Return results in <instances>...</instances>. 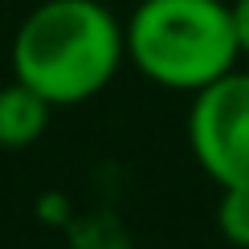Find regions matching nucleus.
Returning a JSON list of instances; mask_svg holds the SVG:
<instances>
[{"label": "nucleus", "mask_w": 249, "mask_h": 249, "mask_svg": "<svg viewBox=\"0 0 249 249\" xmlns=\"http://www.w3.org/2000/svg\"><path fill=\"white\" fill-rule=\"evenodd\" d=\"M216 229L233 249H249V184L221 188L216 200Z\"/></svg>", "instance_id": "39448f33"}, {"label": "nucleus", "mask_w": 249, "mask_h": 249, "mask_svg": "<svg viewBox=\"0 0 249 249\" xmlns=\"http://www.w3.org/2000/svg\"><path fill=\"white\" fill-rule=\"evenodd\" d=\"M229 13H233L237 49H241V57H249V0H229Z\"/></svg>", "instance_id": "423d86ee"}, {"label": "nucleus", "mask_w": 249, "mask_h": 249, "mask_svg": "<svg viewBox=\"0 0 249 249\" xmlns=\"http://www.w3.org/2000/svg\"><path fill=\"white\" fill-rule=\"evenodd\" d=\"M123 33L127 61L176 94H200L241 61L225 0H139Z\"/></svg>", "instance_id": "f03ea898"}, {"label": "nucleus", "mask_w": 249, "mask_h": 249, "mask_svg": "<svg viewBox=\"0 0 249 249\" xmlns=\"http://www.w3.org/2000/svg\"><path fill=\"white\" fill-rule=\"evenodd\" d=\"M127 61L123 20L102 0H45L13 37V78L49 107L98 98Z\"/></svg>", "instance_id": "f257e3e1"}, {"label": "nucleus", "mask_w": 249, "mask_h": 249, "mask_svg": "<svg viewBox=\"0 0 249 249\" xmlns=\"http://www.w3.org/2000/svg\"><path fill=\"white\" fill-rule=\"evenodd\" d=\"M188 147L216 188L249 184V70H229L192 94Z\"/></svg>", "instance_id": "7ed1b4c3"}, {"label": "nucleus", "mask_w": 249, "mask_h": 249, "mask_svg": "<svg viewBox=\"0 0 249 249\" xmlns=\"http://www.w3.org/2000/svg\"><path fill=\"white\" fill-rule=\"evenodd\" d=\"M49 119H53V107L25 82L13 78L8 86H0V147L4 151L33 147L49 131Z\"/></svg>", "instance_id": "20e7f679"}]
</instances>
